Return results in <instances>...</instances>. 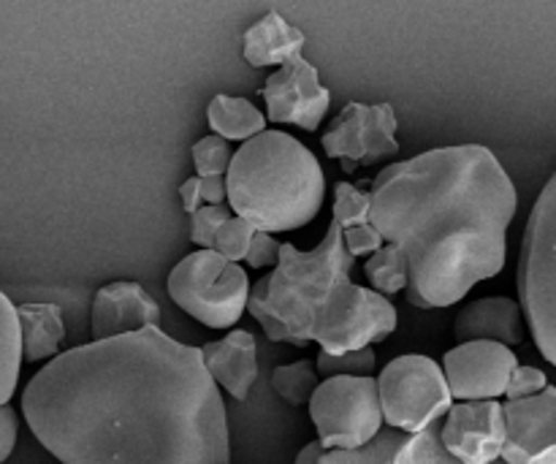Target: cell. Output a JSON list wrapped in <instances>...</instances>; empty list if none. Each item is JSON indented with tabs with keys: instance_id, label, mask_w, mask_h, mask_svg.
<instances>
[{
	"instance_id": "6da1fadb",
	"label": "cell",
	"mask_w": 556,
	"mask_h": 464,
	"mask_svg": "<svg viewBox=\"0 0 556 464\" xmlns=\"http://www.w3.org/2000/svg\"><path fill=\"white\" fill-rule=\"evenodd\" d=\"M22 416L63 464H228V418L201 351L161 326L58 353Z\"/></svg>"
},
{
	"instance_id": "7a4b0ae2",
	"label": "cell",
	"mask_w": 556,
	"mask_h": 464,
	"mask_svg": "<svg viewBox=\"0 0 556 464\" xmlns=\"http://www.w3.org/2000/svg\"><path fill=\"white\" fill-rule=\"evenodd\" d=\"M519 193L489 147L459 145L386 166L369 190V226L405 250L407 302L448 308L505 269Z\"/></svg>"
},
{
	"instance_id": "3957f363",
	"label": "cell",
	"mask_w": 556,
	"mask_h": 464,
	"mask_svg": "<svg viewBox=\"0 0 556 464\" xmlns=\"http://www.w3.org/2000/svg\"><path fill=\"white\" fill-rule=\"evenodd\" d=\"M226 199L255 231H296L318 217L326 174L318 158L282 130H261L231 155Z\"/></svg>"
},
{
	"instance_id": "277c9868",
	"label": "cell",
	"mask_w": 556,
	"mask_h": 464,
	"mask_svg": "<svg viewBox=\"0 0 556 464\" xmlns=\"http://www.w3.org/2000/svg\"><path fill=\"white\" fill-rule=\"evenodd\" d=\"M353 266L356 259L348 255L342 244V226L331 221L324 242L315 250L304 253L293 244H280L275 272L250 288L248 313L271 342L309 346L315 315L337 283L351 280Z\"/></svg>"
},
{
	"instance_id": "5b68a950",
	"label": "cell",
	"mask_w": 556,
	"mask_h": 464,
	"mask_svg": "<svg viewBox=\"0 0 556 464\" xmlns=\"http://www.w3.org/2000/svg\"><path fill=\"white\" fill-rule=\"evenodd\" d=\"M519 308L538 351L556 364V177L535 201L519 259Z\"/></svg>"
},
{
	"instance_id": "8992f818",
	"label": "cell",
	"mask_w": 556,
	"mask_h": 464,
	"mask_svg": "<svg viewBox=\"0 0 556 464\" xmlns=\"http://www.w3.org/2000/svg\"><path fill=\"white\" fill-rule=\"evenodd\" d=\"M168 297L210 329H231L248 310V272L215 250L188 253L168 275Z\"/></svg>"
},
{
	"instance_id": "52a82bcc",
	"label": "cell",
	"mask_w": 556,
	"mask_h": 464,
	"mask_svg": "<svg viewBox=\"0 0 556 464\" xmlns=\"http://www.w3.org/2000/svg\"><path fill=\"white\" fill-rule=\"evenodd\" d=\"M375 384L383 422L405 435L434 427L454 405L440 364L418 353H407L386 364Z\"/></svg>"
},
{
	"instance_id": "ba28073f",
	"label": "cell",
	"mask_w": 556,
	"mask_h": 464,
	"mask_svg": "<svg viewBox=\"0 0 556 464\" xmlns=\"http://www.w3.org/2000/svg\"><path fill=\"white\" fill-rule=\"evenodd\" d=\"M396 324L400 315L389 297L342 280L331 288L324 308L315 315L313 342H318L324 353L340 356L389 340L396 331Z\"/></svg>"
},
{
	"instance_id": "9c48e42d",
	"label": "cell",
	"mask_w": 556,
	"mask_h": 464,
	"mask_svg": "<svg viewBox=\"0 0 556 464\" xmlns=\"http://www.w3.org/2000/svg\"><path fill=\"white\" fill-rule=\"evenodd\" d=\"M324 451L362 449L383 429L378 384L372 375H334L315 386L307 402Z\"/></svg>"
},
{
	"instance_id": "30bf717a",
	"label": "cell",
	"mask_w": 556,
	"mask_h": 464,
	"mask_svg": "<svg viewBox=\"0 0 556 464\" xmlns=\"http://www.w3.org/2000/svg\"><path fill=\"white\" fill-rule=\"evenodd\" d=\"M396 112L391 103H348L340 117L331 123L320 145L326 155L342 163L345 174H353L358 166H372L383 158L400 152L396 141Z\"/></svg>"
},
{
	"instance_id": "8fae6325",
	"label": "cell",
	"mask_w": 556,
	"mask_h": 464,
	"mask_svg": "<svg viewBox=\"0 0 556 464\" xmlns=\"http://www.w3.org/2000/svg\"><path fill=\"white\" fill-rule=\"evenodd\" d=\"M519 367V359L508 346L489 340L459 342L443 359V375L451 400H497L505 397L510 373Z\"/></svg>"
},
{
	"instance_id": "7c38bea8",
	"label": "cell",
	"mask_w": 556,
	"mask_h": 464,
	"mask_svg": "<svg viewBox=\"0 0 556 464\" xmlns=\"http://www.w3.org/2000/svg\"><path fill=\"white\" fill-rule=\"evenodd\" d=\"M261 96L271 123L299 125L302 130H318L331 106V92L320 85L318 68L302 54L286 60L261 87Z\"/></svg>"
},
{
	"instance_id": "4fadbf2b",
	"label": "cell",
	"mask_w": 556,
	"mask_h": 464,
	"mask_svg": "<svg viewBox=\"0 0 556 464\" xmlns=\"http://www.w3.org/2000/svg\"><path fill=\"white\" fill-rule=\"evenodd\" d=\"M438 440L445 454L459 464L500 462L505 446L503 405L497 400L456 402L445 413Z\"/></svg>"
},
{
	"instance_id": "5bb4252c",
	"label": "cell",
	"mask_w": 556,
	"mask_h": 464,
	"mask_svg": "<svg viewBox=\"0 0 556 464\" xmlns=\"http://www.w3.org/2000/svg\"><path fill=\"white\" fill-rule=\"evenodd\" d=\"M503 464H556V389L503 405Z\"/></svg>"
},
{
	"instance_id": "9a60e30c",
	"label": "cell",
	"mask_w": 556,
	"mask_h": 464,
	"mask_svg": "<svg viewBox=\"0 0 556 464\" xmlns=\"http://www.w3.org/2000/svg\"><path fill=\"white\" fill-rule=\"evenodd\" d=\"M150 326H161V304L139 283L114 280L92 299V340H112Z\"/></svg>"
},
{
	"instance_id": "2e32d148",
	"label": "cell",
	"mask_w": 556,
	"mask_h": 464,
	"mask_svg": "<svg viewBox=\"0 0 556 464\" xmlns=\"http://www.w3.org/2000/svg\"><path fill=\"white\" fill-rule=\"evenodd\" d=\"M204 369L215 380L217 389L231 394L237 402L248 400L250 389L258 380V356H255V337L244 329L228 331L223 340L199 348Z\"/></svg>"
},
{
	"instance_id": "e0dca14e",
	"label": "cell",
	"mask_w": 556,
	"mask_h": 464,
	"mask_svg": "<svg viewBox=\"0 0 556 464\" xmlns=\"http://www.w3.org/2000/svg\"><path fill=\"white\" fill-rule=\"evenodd\" d=\"M454 337L459 342L489 340L500 346H521L525 342V315L519 302L508 297H486L467 304L454 321Z\"/></svg>"
},
{
	"instance_id": "ac0fdd59",
	"label": "cell",
	"mask_w": 556,
	"mask_h": 464,
	"mask_svg": "<svg viewBox=\"0 0 556 464\" xmlns=\"http://www.w3.org/2000/svg\"><path fill=\"white\" fill-rule=\"evenodd\" d=\"M304 43L307 38L299 27L286 22V16L277 11H269L244 30L242 54L253 68H266V65H282L286 60L302 54Z\"/></svg>"
},
{
	"instance_id": "d6986e66",
	"label": "cell",
	"mask_w": 556,
	"mask_h": 464,
	"mask_svg": "<svg viewBox=\"0 0 556 464\" xmlns=\"http://www.w3.org/2000/svg\"><path fill=\"white\" fill-rule=\"evenodd\" d=\"M22 362L54 359L65 342L63 310L58 304H16Z\"/></svg>"
},
{
	"instance_id": "ffe728a7",
	"label": "cell",
	"mask_w": 556,
	"mask_h": 464,
	"mask_svg": "<svg viewBox=\"0 0 556 464\" xmlns=\"http://www.w3.org/2000/svg\"><path fill=\"white\" fill-rule=\"evenodd\" d=\"M206 120H210L215 136L226 141H248L266 130V117L248 98L223 96V92L210 101Z\"/></svg>"
},
{
	"instance_id": "44dd1931",
	"label": "cell",
	"mask_w": 556,
	"mask_h": 464,
	"mask_svg": "<svg viewBox=\"0 0 556 464\" xmlns=\"http://www.w3.org/2000/svg\"><path fill=\"white\" fill-rule=\"evenodd\" d=\"M22 348H20V324L11 299L0 291V405H9L20 384Z\"/></svg>"
},
{
	"instance_id": "7402d4cb",
	"label": "cell",
	"mask_w": 556,
	"mask_h": 464,
	"mask_svg": "<svg viewBox=\"0 0 556 464\" xmlns=\"http://www.w3.org/2000/svg\"><path fill=\"white\" fill-rule=\"evenodd\" d=\"M413 435L400 432V429H380L369 443L362 449H331L320 454L318 464H391L394 456L410 443Z\"/></svg>"
},
{
	"instance_id": "603a6c76",
	"label": "cell",
	"mask_w": 556,
	"mask_h": 464,
	"mask_svg": "<svg viewBox=\"0 0 556 464\" xmlns=\"http://www.w3.org/2000/svg\"><path fill=\"white\" fill-rule=\"evenodd\" d=\"M364 272H367V280L372 283V291L383 293V297H394V293L407 288L410 264H407L405 250L391 242H383V248L375 250L372 259L364 264Z\"/></svg>"
},
{
	"instance_id": "cb8c5ba5",
	"label": "cell",
	"mask_w": 556,
	"mask_h": 464,
	"mask_svg": "<svg viewBox=\"0 0 556 464\" xmlns=\"http://www.w3.org/2000/svg\"><path fill=\"white\" fill-rule=\"evenodd\" d=\"M315 386H318V373H315V364L309 359L302 362L282 364L271 373V389L280 397L282 402H288L291 407L307 405L309 397H313Z\"/></svg>"
},
{
	"instance_id": "d4e9b609",
	"label": "cell",
	"mask_w": 556,
	"mask_h": 464,
	"mask_svg": "<svg viewBox=\"0 0 556 464\" xmlns=\"http://www.w3.org/2000/svg\"><path fill=\"white\" fill-rule=\"evenodd\" d=\"M375 351L372 348H362V351H348L340 353V356H331V353H318V362L315 364V373L324 375V378H334V375H356V378H364V375H372L375 369Z\"/></svg>"
},
{
	"instance_id": "484cf974",
	"label": "cell",
	"mask_w": 556,
	"mask_h": 464,
	"mask_svg": "<svg viewBox=\"0 0 556 464\" xmlns=\"http://www.w3.org/2000/svg\"><path fill=\"white\" fill-rule=\"evenodd\" d=\"M334 221L342 228L369 223V193L353 183H340L334 190Z\"/></svg>"
},
{
	"instance_id": "4316f807",
	"label": "cell",
	"mask_w": 556,
	"mask_h": 464,
	"mask_svg": "<svg viewBox=\"0 0 556 464\" xmlns=\"http://www.w3.org/2000/svg\"><path fill=\"white\" fill-rule=\"evenodd\" d=\"M391 464H459V462L451 460V456L445 454V449L440 446V440H438V429L429 427V429H424V432L413 435L410 443H407L405 449L394 456V462ZM494 464H500V462H494Z\"/></svg>"
},
{
	"instance_id": "83f0119b",
	"label": "cell",
	"mask_w": 556,
	"mask_h": 464,
	"mask_svg": "<svg viewBox=\"0 0 556 464\" xmlns=\"http://www.w3.org/2000/svg\"><path fill=\"white\" fill-rule=\"evenodd\" d=\"M231 163V147L220 136H204L193 145V166L199 177H226Z\"/></svg>"
},
{
	"instance_id": "f1b7e54d",
	"label": "cell",
	"mask_w": 556,
	"mask_h": 464,
	"mask_svg": "<svg viewBox=\"0 0 556 464\" xmlns=\"http://www.w3.org/2000/svg\"><path fill=\"white\" fill-rule=\"evenodd\" d=\"M255 228L250 226L242 217H228L215 234V253H220L226 261H244V253L250 248V239H253Z\"/></svg>"
},
{
	"instance_id": "f546056e",
	"label": "cell",
	"mask_w": 556,
	"mask_h": 464,
	"mask_svg": "<svg viewBox=\"0 0 556 464\" xmlns=\"http://www.w3.org/2000/svg\"><path fill=\"white\" fill-rule=\"evenodd\" d=\"M179 199H182V210L193 215L199 206L223 204L226 201V179L223 177H190L179 188Z\"/></svg>"
},
{
	"instance_id": "4dcf8cb0",
	"label": "cell",
	"mask_w": 556,
	"mask_h": 464,
	"mask_svg": "<svg viewBox=\"0 0 556 464\" xmlns=\"http://www.w3.org/2000/svg\"><path fill=\"white\" fill-rule=\"evenodd\" d=\"M228 217H231V210L223 204L199 206V210L190 215V239H193L201 250H212L215 248L217 228H220Z\"/></svg>"
},
{
	"instance_id": "1f68e13d",
	"label": "cell",
	"mask_w": 556,
	"mask_h": 464,
	"mask_svg": "<svg viewBox=\"0 0 556 464\" xmlns=\"http://www.w3.org/2000/svg\"><path fill=\"white\" fill-rule=\"evenodd\" d=\"M546 386H548V378L543 369L521 367L519 364V367L510 373L508 386H505V397H508V400H527V397L541 394Z\"/></svg>"
},
{
	"instance_id": "d6a6232c",
	"label": "cell",
	"mask_w": 556,
	"mask_h": 464,
	"mask_svg": "<svg viewBox=\"0 0 556 464\" xmlns=\"http://www.w3.org/2000/svg\"><path fill=\"white\" fill-rule=\"evenodd\" d=\"M342 244H345L348 255L358 259V255L375 253V250L383 248V239L369 223H362V226L342 228Z\"/></svg>"
},
{
	"instance_id": "836d02e7",
	"label": "cell",
	"mask_w": 556,
	"mask_h": 464,
	"mask_svg": "<svg viewBox=\"0 0 556 464\" xmlns=\"http://www.w3.org/2000/svg\"><path fill=\"white\" fill-rule=\"evenodd\" d=\"M277 259H280V242L275 239V234L255 231L253 239H250L248 253H244V261L253 269H264V266H275Z\"/></svg>"
},
{
	"instance_id": "e575fe53",
	"label": "cell",
	"mask_w": 556,
	"mask_h": 464,
	"mask_svg": "<svg viewBox=\"0 0 556 464\" xmlns=\"http://www.w3.org/2000/svg\"><path fill=\"white\" fill-rule=\"evenodd\" d=\"M16 435H20V422L9 405H0V464L14 454Z\"/></svg>"
},
{
	"instance_id": "d590c367",
	"label": "cell",
	"mask_w": 556,
	"mask_h": 464,
	"mask_svg": "<svg viewBox=\"0 0 556 464\" xmlns=\"http://www.w3.org/2000/svg\"><path fill=\"white\" fill-rule=\"evenodd\" d=\"M320 454H324V449H320V443L315 440V443H307L302 451H299L296 462H293V464H318Z\"/></svg>"
}]
</instances>
